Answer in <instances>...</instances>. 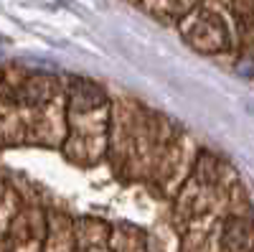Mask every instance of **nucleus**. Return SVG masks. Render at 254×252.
I'll return each instance as SVG.
<instances>
[{
    "mask_svg": "<svg viewBox=\"0 0 254 252\" xmlns=\"http://www.w3.org/2000/svg\"><path fill=\"white\" fill-rule=\"evenodd\" d=\"M69 99L74 104V110H79V112H92L107 102L104 99V92L89 79H74L69 87Z\"/></svg>",
    "mask_w": 254,
    "mask_h": 252,
    "instance_id": "f03ea898",
    "label": "nucleus"
},
{
    "mask_svg": "<svg viewBox=\"0 0 254 252\" xmlns=\"http://www.w3.org/2000/svg\"><path fill=\"white\" fill-rule=\"evenodd\" d=\"M56 94V82L51 77H33L28 82L20 84V89L15 92V97L23 104H46L49 99H54Z\"/></svg>",
    "mask_w": 254,
    "mask_h": 252,
    "instance_id": "7ed1b4c3",
    "label": "nucleus"
},
{
    "mask_svg": "<svg viewBox=\"0 0 254 252\" xmlns=\"http://www.w3.org/2000/svg\"><path fill=\"white\" fill-rule=\"evenodd\" d=\"M221 240H224V245L229 250H244L249 245V227H247V222H242L237 217L226 219Z\"/></svg>",
    "mask_w": 254,
    "mask_h": 252,
    "instance_id": "20e7f679",
    "label": "nucleus"
},
{
    "mask_svg": "<svg viewBox=\"0 0 254 252\" xmlns=\"http://www.w3.org/2000/svg\"><path fill=\"white\" fill-rule=\"evenodd\" d=\"M186 38L190 41V46H196L201 51H219L226 44V31L216 18L201 15L196 20H190V26L183 31Z\"/></svg>",
    "mask_w": 254,
    "mask_h": 252,
    "instance_id": "f257e3e1",
    "label": "nucleus"
}]
</instances>
